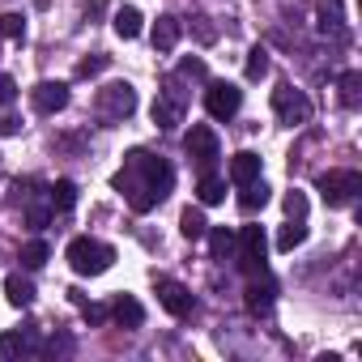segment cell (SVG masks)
I'll list each match as a JSON object with an SVG mask.
<instances>
[{
	"mask_svg": "<svg viewBox=\"0 0 362 362\" xmlns=\"http://www.w3.org/2000/svg\"><path fill=\"white\" fill-rule=\"evenodd\" d=\"M64 260L73 264V273H81V277H98V273H107V269H111L115 252H111L107 243H98V239H90V235H81V239H73V243H69Z\"/></svg>",
	"mask_w": 362,
	"mask_h": 362,
	"instance_id": "obj_1",
	"label": "cell"
},
{
	"mask_svg": "<svg viewBox=\"0 0 362 362\" xmlns=\"http://www.w3.org/2000/svg\"><path fill=\"white\" fill-rule=\"evenodd\" d=\"M273 115H277L286 128H298V124L311 119V98H307L303 90H294L290 81H281V86L273 90Z\"/></svg>",
	"mask_w": 362,
	"mask_h": 362,
	"instance_id": "obj_2",
	"label": "cell"
},
{
	"mask_svg": "<svg viewBox=\"0 0 362 362\" xmlns=\"http://www.w3.org/2000/svg\"><path fill=\"white\" fill-rule=\"evenodd\" d=\"M320 192L332 209H341L362 192V175L358 170H328V175H320Z\"/></svg>",
	"mask_w": 362,
	"mask_h": 362,
	"instance_id": "obj_3",
	"label": "cell"
},
{
	"mask_svg": "<svg viewBox=\"0 0 362 362\" xmlns=\"http://www.w3.org/2000/svg\"><path fill=\"white\" fill-rule=\"evenodd\" d=\"M136 111V90L128 81H111L98 90V115L103 119H128Z\"/></svg>",
	"mask_w": 362,
	"mask_h": 362,
	"instance_id": "obj_4",
	"label": "cell"
},
{
	"mask_svg": "<svg viewBox=\"0 0 362 362\" xmlns=\"http://www.w3.org/2000/svg\"><path fill=\"white\" fill-rule=\"evenodd\" d=\"M264 252H269L264 226H243V235H239V269H243L247 277L264 273Z\"/></svg>",
	"mask_w": 362,
	"mask_h": 362,
	"instance_id": "obj_5",
	"label": "cell"
},
{
	"mask_svg": "<svg viewBox=\"0 0 362 362\" xmlns=\"http://www.w3.org/2000/svg\"><path fill=\"white\" fill-rule=\"evenodd\" d=\"M239 107H243L239 86H230V81H209V90H205V111H209L214 119H235Z\"/></svg>",
	"mask_w": 362,
	"mask_h": 362,
	"instance_id": "obj_6",
	"label": "cell"
},
{
	"mask_svg": "<svg viewBox=\"0 0 362 362\" xmlns=\"http://www.w3.org/2000/svg\"><path fill=\"white\" fill-rule=\"evenodd\" d=\"M184 149H188L201 166H214V162H218V153H222V149H218V136H214V128H209V124H192V128H188V136H184Z\"/></svg>",
	"mask_w": 362,
	"mask_h": 362,
	"instance_id": "obj_7",
	"label": "cell"
},
{
	"mask_svg": "<svg viewBox=\"0 0 362 362\" xmlns=\"http://www.w3.org/2000/svg\"><path fill=\"white\" fill-rule=\"evenodd\" d=\"M158 303H162L175 320L192 315V290H188V286H179V281H170V277L158 281Z\"/></svg>",
	"mask_w": 362,
	"mask_h": 362,
	"instance_id": "obj_8",
	"label": "cell"
},
{
	"mask_svg": "<svg viewBox=\"0 0 362 362\" xmlns=\"http://www.w3.org/2000/svg\"><path fill=\"white\" fill-rule=\"evenodd\" d=\"M30 103H35V111L56 115V111L69 107V86H64V81H39V86L30 90Z\"/></svg>",
	"mask_w": 362,
	"mask_h": 362,
	"instance_id": "obj_9",
	"label": "cell"
},
{
	"mask_svg": "<svg viewBox=\"0 0 362 362\" xmlns=\"http://www.w3.org/2000/svg\"><path fill=\"white\" fill-rule=\"evenodd\" d=\"M273 294H277V286H273V281H269V277L260 273V281L252 277V286H247L243 303H247V311H252V315H264V311L273 307Z\"/></svg>",
	"mask_w": 362,
	"mask_h": 362,
	"instance_id": "obj_10",
	"label": "cell"
},
{
	"mask_svg": "<svg viewBox=\"0 0 362 362\" xmlns=\"http://www.w3.org/2000/svg\"><path fill=\"white\" fill-rule=\"evenodd\" d=\"M252 179H260V153L243 149V153H235V158H230V184H235V188H243V184H252Z\"/></svg>",
	"mask_w": 362,
	"mask_h": 362,
	"instance_id": "obj_11",
	"label": "cell"
},
{
	"mask_svg": "<svg viewBox=\"0 0 362 362\" xmlns=\"http://www.w3.org/2000/svg\"><path fill=\"white\" fill-rule=\"evenodd\" d=\"M179 35H184V22L166 13V18H158V26H153V47H158V52H175Z\"/></svg>",
	"mask_w": 362,
	"mask_h": 362,
	"instance_id": "obj_12",
	"label": "cell"
},
{
	"mask_svg": "<svg viewBox=\"0 0 362 362\" xmlns=\"http://www.w3.org/2000/svg\"><path fill=\"white\" fill-rule=\"evenodd\" d=\"M111 320H115L119 328H141V320H145V307H141L132 294H124V298L111 307Z\"/></svg>",
	"mask_w": 362,
	"mask_h": 362,
	"instance_id": "obj_13",
	"label": "cell"
},
{
	"mask_svg": "<svg viewBox=\"0 0 362 362\" xmlns=\"http://www.w3.org/2000/svg\"><path fill=\"white\" fill-rule=\"evenodd\" d=\"M264 205H269L264 179H252V184H243V192H239V209H243V214H256V209H264Z\"/></svg>",
	"mask_w": 362,
	"mask_h": 362,
	"instance_id": "obj_14",
	"label": "cell"
},
{
	"mask_svg": "<svg viewBox=\"0 0 362 362\" xmlns=\"http://www.w3.org/2000/svg\"><path fill=\"white\" fill-rule=\"evenodd\" d=\"M197 197H201V205H222V201H226V179H218V175H201Z\"/></svg>",
	"mask_w": 362,
	"mask_h": 362,
	"instance_id": "obj_15",
	"label": "cell"
},
{
	"mask_svg": "<svg viewBox=\"0 0 362 362\" xmlns=\"http://www.w3.org/2000/svg\"><path fill=\"white\" fill-rule=\"evenodd\" d=\"M5 298H9L13 307H30V303H35V286L13 273V277H5Z\"/></svg>",
	"mask_w": 362,
	"mask_h": 362,
	"instance_id": "obj_16",
	"label": "cell"
},
{
	"mask_svg": "<svg viewBox=\"0 0 362 362\" xmlns=\"http://www.w3.org/2000/svg\"><path fill=\"white\" fill-rule=\"evenodd\" d=\"M47 201H52V209H73L77 205V184H73V179H56V184H52V192H47Z\"/></svg>",
	"mask_w": 362,
	"mask_h": 362,
	"instance_id": "obj_17",
	"label": "cell"
},
{
	"mask_svg": "<svg viewBox=\"0 0 362 362\" xmlns=\"http://www.w3.org/2000/svg\"><path fill=\"white\" fill-rule=\"evenodd\" d=\"M115 35L119 39H136L141 35V9H132V5L115 9Z\"/></svg>",
	"mask_w": 362,
	"mask_h": 362,
	"instance_id": "obj_18",
	"label": "cell"
},
{
	"mask_svg": "<svg viewBox=\"0 0 362 362\" xmlns=\"http://www.w3.org/2000/svg\"><path fill=\"white\" fill-rule=\"evenodd\" d=\"M179 115H184V111H179L175 98H153V124H158V128H175Z\"/></svg>",
	"mask_w": 362,
	"mask_h": 362,
	"instance_id": "obj_19",
	"label": "cell"
},
{
	"mask_svg": "<svg viewBox=\"0 0 362 362\" xmlns=\"http://www.w3.org/2000/svg\"><path fill=\"white\" fill-rule=\"evenodd\" d=\"M205 235H209V252H214V260H222V256H230V252H235V230L214 226V230H205Z\"/></svg>",
	"mask_w": 362,
	"mask_h": 362,
	"instance_id": "obj_20",
	"label": "cell"
},
{
	"mask_svg": "<svg viewBox=\"0 0 362 362\" xmlns=\"http://www.w3.org/2000/svg\"><path fill=\"white\" fill-rule=\"evenodd\" d=\"M179 230H184V239H205L209 222H205L201 209H184V218H179Z\"/></svg>",
	"mask_w": 362,
	"mask_h": 362,
	"instance_id": "obj_21",
	"label": "cell"
},
{
	"mask_svg": "<svg viewBox=\"0 0 362 362\" xmlns=\"http://www.w3.org/2000/svg\"><path fill=\"white\" fill-rule=\"evenodd\" d=\"M260 77H269V47H252L247 52V81H260Z\"/></svg>",
	"mask_w": 362,
	"mask_h": 362,
	"instance_id": "obj_22",
	"label": "cell"
},
{
	"mask_svg": "<svg viewBox=\"0 0 362 362\" xmlns=\"http://www.w3.org/2000/svg\"><path fill=\"white\" fill-rule=\"evenodd\" d=\"M303 239H307V226H303V218H294L290 226H281V235H277V247H281V252H294Z\"/></svg>",
	"mask_w": 362,
	"mask_h": 362,
	"instance_id": "obj_23",
	"label": "cell"
},
{
	"mask_svg": "<svg viewBox=\"0 0 362 362\" xmlns=\"http://www.w3.org/2000/svg\"><path fill=\"white\" fill-rule=\"evenodd\" d=\"M358 98H362V73L349 69V73L341 77V103H345V107H358Z\"/></svg>",
	"mask_w": 362,
	"mask_h": 362,
	"instance_id": "obj_24",
	"label": "cell"
},
{
	"mask_svg": "<svg viewBox=\"0 0 362 362\" xmlns=\"http://www.w3.org/2000/svg\"><path fill=\"white\" fill-rule=\"evenodd\" d=\"M47 256H52V252H47V243H43V239H35V243H26V247H22V264H26V269H43V264H47Z\"/></svg>",
	"mask_w": 362,
	"mask_h": 362,
	"instance_id": "obj_25",
	"label": "cell"
},
{
	"mask_svg": "<svg viewBox=\"0 0 362 362\" xmlns=\"http://www.w3.org/2000/svg\"><path fill=\"white\" fill-rule=\"evenodd\" d=\"M320 30H341V0H324L320 5Z\"/></svg>",
	"mask_w": 362,
	"mask_h": 362,
	"instance_id": "obj_26",
	"label": "cell"
},
{
	"mask_svg": "<svg viewBox=\"0 0 362 362\" xmlns=\"http://www.w3.org/2000/svg\"><path fill=\"white\" fill-rule=\"evenodd\" d=\"M0 35L18 43V39L26 35V18H22V13H0Z\"/></svg>",
	"mask_w": 362,
	"mask_h": 362,
	"instance_id": "obj_27",
	"label": "cell"
},
{
	"mask_svg": "<svg viewBox=\"0 0 362 362\" xmlns=\"http://www.w3.org/2000/svg\"><path fill=\"white\" fill-rule=\"evenodd\" d=\"M26 349V341H22V332H5L0 337V362H9L13 354H22Z\"/></svg>",
	"mask_w": 362,
	"mask_h": 362,
	"instance_id": "obj_28",
	"label": "cell"
},
{
	"mask_svg": "<svg viewBox=\"0 0 362 362\" xmlns=\"http://www.w3.org/2000/svg\"><path fill=\"white\" fill-rule=\"evenodd\" d=\"M107 69V56H86L81 64H77V77H94V73H103Z\"/></svg>",
	"mask_w": 362,
	"mask_h": 362,
	"instance_id": "obj_29",
	"label": "cell"
},
{
	"mask_svg": "<svg viewBox=\"0 0 362 362\" xmlns=\"http://www.w3.org/2000/svg\"><path fill=\"white\" fill-rule=\"evenodd\" d=\"M286 214L290 218H307V197L303 192H286Z\"/></svg>",
	"mask_w": 362,
	"mask_h": 362,
	"instance_id": "obj_30",
	"label": "cell"
},
{
	"mask_svg": "<svg viewBox=\"0 0 362 362\" xmlns=\"http://www.w3.org/2000/svg\"><path fill=\"white\" fill-rule=\"evenodd\" d=\"M13 98H18V81L9 73H0V107H9Z\"/></svg>",
	"mask_w": 362,
	"mask_h": 362,
	"instance_id": "obj_31",
	"label": "cell"
},
{
	"mask_svg": "<svg viewBox=\"0 0 362 362\" xmlns=\"http://www.w3.org/2000/svg\"><path fill=\"white\" fill-rule=\"evenodd\" d=\"M179 73L184 77H205V60H179Z\"/></svg>",
	"mask_w": 362,
	"mask_h": 362,
	"instance_id": "obj_32",
	"label": "cell"
},
{
	"mask_svg": "<svg viewBox=\"0 0 362 362\" xmlns=\"http://www.w3.org/2000/svg\"><path fill=\"white\" fill-rule=\"evenodd\" d=\"M197 39H201V43H214V39H218V30L209 26V18H197Z\"/></svg>",
	"mask_w": 362,
	"mask_h": 362,
	"instance_id": "obj_33",
	"label": "cell"
},
{
	"mask_svg": "<svg viewBox=\"0 0 362 362\" xmlns=\"http://www.w3.org/2000/svg\"><path fill=\"white\" fill-rule=\"evenodd\" d=\"M18 128H22L18 115H0V136H18Z\"/></svg>",
	"mask_w": 362,
	"mask_h": 362,
	"instance_id": "obj_34",
	"label": "cell"
},
{
	"mask_svg": "<svg viewBox=\"0 0 362 362\" xmlns=\"http://www.w3.org/2000/svg\"><path fill=\"white\" fill-rule=\"evenodd\" d=\"M47 218H52L47 209H30V214H26V222H30V226H47Z\"/></svg>",
	"mask_w": 362,
	"mask_h": 362,
	"instance_id": "obj_35",
	"label": "cell"
},
{
	"mask_svg": "<svg viewBox=\"0 0 362 362\" xmlns=\"http://www.w3.org/2000/svg\"><path fill=\"white\" fill-rule=\"evenodd\" d=\"M86 320L98 324V320H107V311H103V307H86Z\"/></svg>",
	"mask_w": 362,
	"mask_h": 362,
	"instance_id": "obj_36",
	"label": "cell"
}]
</instances>
